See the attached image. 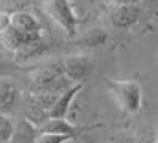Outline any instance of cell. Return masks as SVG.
<instances>
[{"instance_id":"obj_1","label":"cell","mask_w":158,"mask_h":143,"mask_svg":"<svg viewBox=\"0 0 158 143\" xmlns=\"http://www.w3.org/2000/svg\"><path fill=\"white\" fill-rule=\"evenodd\" d=\"M10 27L19 34L22 45L32 43V42L43 38L41 25H40L38 19L32 13L25 11V10H18V11L10 13Z\"/></svg>"},{"instance_id":"obj_2","label":"cell","mask_w":158,"mask_h":143,"mask_svg":"<svg viewBox=\"0 0 158 143\" xmlns=\"http://www.w3.org/2000/svg\"><path fill=\"white\" fill-rule=\"evenodd\" d=\"M109 91L115 102L128 113H136L141 107V86L135 81H109Z\"/></svg>"},{"instance_id":"obj_3","label":"cell","mask_w":158,"mask_h":143,"mask_svg":"<svg viewBox=\"0 0 158 143\" xmlns=\"http://www.w3.org/2000/svg\"><path fill=\"white\" fill-rule=\"evenodd\" d=\"M44 10L68 37H74L77 30V19L68 0H44Z\"/></svg>"},{"instance_id":"obj_4","label":"cell","mask_w":158,"mask_h":143,"mask_svg":"<svg viewBox=\"0 0 158 143\" xmlns=\"http://www.w3.org/2000/svg\"><path fill=\"white\" fill-rule=\"evenodd\" d=\"M63 75L68 78L73 84L82 83V80L92 70V60L87 56H71L62 60Z\"/></svg>"},{"instance_id":"obj_5","label":"cell","mask_w":158,"mask_h":143,"mask_svg":"<svg viewBox=\"0 0 158 143\" xmlns=\"http://www.w3.org/2000/svg\"><path fill=\"white\" fill-rule=\"evenodd\" d=\"M141 8L138 5H117L111 13V22L118 29H130L139 21Z\"/></svg>"},{"instance_id":"obj_6","label":"cell","mask_w":158,"mask_h":143,"mask_svg":"<svg viewBox=\"0 0 158 143\" xmlns=\"http://www.w3.org/2000/svg\"><path fill=\"white\" fill-rule=\"evenodd\" d=\"M81 87H82V83H77V84H73L71 87H68L67 91H63V92L56 99V102L52 103V107L49 110V118L67 119L70 107H71V102L77 96L79 91H81Z\"/></svg>"},{"instance_id":"obj_7","label":"cell","mask_w":158,"mask_h":143,"mask_svg":"<svg viewBox=\"0 0 158 143\" xmlns=\"http://www.w3.org/2000/svg\"><path fill=\"white\" fill-rule=\"evenodd\" d=\"M38 126L29 121L27 118L16 119L13 124V134L10 143H35L38 138Z\"/></svg>"},{"instance_id":"obj_8","label":"cell","mask_w":158,"mask_h":143,"mask_svg":"<svg viewBox=\"0 0 158 143\" xmlns=\"http://www.w3.org/2000/svg\"><path fill=\"white\" fill-rule=\"evenodd\" d=\"M48 49L49 48H48V43L44 42V38H40V40L32 42V43H25L15 51V62L24 64V62H27L33 57L43 56Z\"/></svg>"},{"instance_id":"obj_9","label":"cell","mask_w":158,"mask_h":143,"mask_svg":"<svg viewBox=\"0 0 158 143\" xmlns=\"http://www.w3.org/2000/svg\"><path fill=\"white\" fill-rule=\"evenodd\" d=\"M40 132H48V134H60V135H70L74 137L77 135L79 129L71 124L68 119H60V118H48L41 126L38 127Z\"/></svg>"},{"instance_id":"obj_10","label":"cell","mask_w":158,"mask_h":143,"mask_svg":"<svg viewBox=\"0 0 158 143\" xmlns=\"http://www.w3.org/2000/svg\"><path fill=\"white\" fill-rule=\"evenodd\" d=\"M19 102V91L10 80L0 78V113L13 110Z\"/></svg>"},{"instance_id":"obj_11","label":"cell","mask_w":158,"mask_h":143,"mask_svg":"<svg viewBox=\"0 0 158 143\" xmlns=\"http://www.w3.org/2000/svg\"><path fill=\"white\" fill-rule=\"evenodd\" d=\"M108 40V34L104 32L103 29H94L90 30L89 34H85L82 38H81V45H85V46H101L104 45Z\"/></svg>"},{"instance_id":"obj_12","label":"cell","mask_w":158,"mask_h":143,"mask_svg":"<svg viewBox=\"0 0 158 143\" xmlns=\"http://www.w3.org/2000/svg\"><path fill=\"white\" fill-rule=\"evenodd\" d=\"M13 121L8 114L0 113V141H10L13 134Z\"/></svg>"},{"instance_id":"obj_13","label":"cell","mask_w":158,"mask_h":143,"mask_svg":"<svg viewBox=\"0 0 158 143\" xmlns=\"http://www.w3.org/2000/svg\"><path fill=\"white\" fill-rule=\"evenodd\" d=\"M70 138H74V137H70V135H60V134H48V132H40L38 134V138L35 143H65Z\"/></svg>"},{"instance_id":"obj_14","label":"cell","mask_w":158,"mask_h":143,"mask_svg":"<svg viewBox=\"0 0 158 143\" xmlns=\"http://www.w3.org/2000/svg\"><path fill=\"white\" fill-rule=\"evenodd\" d=\"M139 0H117V5H138Z\"/></svg>"},{"instance_id":"obj_15","label":"cell","mask_w":158,"mask_h":143,"mask_svg":"<svg viewBox=\"0 0 158 143\" xmlns=\"http://www.w3.org/2000/svg\"><path fill=\"white\" fill-rule=\"evenodd\" d=\"M11 65H10V64H6L5 60H0V72H2V70H5V69H10Z\"/></svg>"},{"instance_id":"obj_16","label":"cell","mask_w":158,"mask_h":143,"mask_svg":"<svg viewBox=\"0 0 158 143\" xmlns=\"http://www.w3.org/2000/svg\"><path fill=\"white\" fill-rule=\"evenodd\" d=\"M144 3H146L147 7H153V5L158 3V0H144Z\"/></svg>"},{"instance_id":"obj_17","label":"cell","mask_w":158,"mask_h":143,"mask_svg":"<svg viewBox=\"0 0 158 143\" xmlns=\"http://www.w3.org/2000/svg\"><path fill=\"white\" fill-rule=\"evenodd\" d=\"M65 143H79L76 138H70V140H67V141H65Z\"/></svg>"},{"instance_id":"obj_18","label":"cell","mask_w":158,"mask_h":143,"mask_svg":"<svg viewBox=\"0 0 158 143\" xmlns=\"http://www.w3.org/2000/svg\"><path fill=\"white\" fill-rule=\"evenodd\" d=\"M0 143H10V141H0Z\"/></svg>"}]
</instances>
